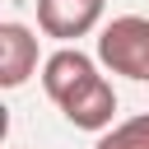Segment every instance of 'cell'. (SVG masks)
I'll list each match as a JSON object with an SVG mask.
<instances>
[{
	"label": "cell",
	"mask_w": 149,
	"mask_h": 149,
	"mask_svg": "<svg viewBox=\"0 0 149 149\" xmlns=\"http://www.w3.org/2000/svg\"><path fill=\"white\" fill-rule=\"evenodd\" d=\"M42 88H47V98L65 112L70 126H79V130H102V126H112L116 93H112V84L98 74V65H93L84 51L61 47V51L42 65Z\"/></svg>",
	"instance_id": "cell-1"
},
{
	"label": "cell",
	"mask_w": 149,
	"mask_h": 149,
	"mask_svg": "<svg viewBox=\"0 0 149 149\" xmlns=\"http://www.w3.org/2000/svg\"><path fill=\"white\" fill-rule=\"evenodd\" d=\"M98 61L112 74L149 84V19L144 14H121L98 33Z\"/></svg>",
	"instance_id": "cell-2"
},
{
	"label": "cell",
	"mask_w": 149,
	"mask_h": 149,
	"mask_svg": "<svg viewBox=\"0 0 149 149\" xmlns=\"http://www.w3.org/2000/svg\"><path fill=\"white\" fill-rule=\"evenodd\" d=\"M102 19V0H37V28L47 37H84Z\"/></svg>",
	"instance_id": "cell-3"
},
{
	"label": "cell",
	"mask_w": 149,
	"mask_h": 149,
	"mask_svg": "<svg viewBox=\"0 0 149 149\" xmlns=\"http://www.w3.org/2000/svg\"><path fill=\"white\" fill-rule=\"evenodd\" d=\"M37 70V37L23 23H0V84L19 88Z\"/></svg>",
	"instance_id": "cell-4"
},
{
	"label": "cell",
	"mask_w": 149,
	"mask_h": 149,
	"mask_svg": "<svg viewBox=\"0 0 149 149\" xmlns=\"http://www.w3.org/2000/svg\"><path fill=\"white\" fill-rule=\"evenodd\" d=\"M93 149H149V112H140V116L112 126Z\"/></svg>",
	"instance_id": "cell-5"
}]
</instances>
